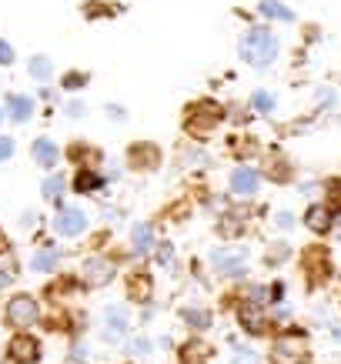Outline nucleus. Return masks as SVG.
<instances>
[{"mask_svg": "<svg viewBox=\"0 0 341 364\" xmlns=\"http://www.w3.org/2000/svg\"><path fill=\"white\" fill-rule=\"evenodd\" d=\"M241 54L244 60L251 67H271L275 64V57H278V41H275V33L271 31H261V27H254V31L244 33V41H241Z\"/></svg>", "mask_w": 341, "mask_h": 364, "instance_id": "1", "label": "nucleus"}, {"mask_svg": "<svg viewBox=\"0 0 341 364\" xmlns=\"http://www.w3.org/2000/svg\"><path fill=\"white\" fill-rule=\"evenodd\" d=\"M308 338L305 334H281L271 344V361L275 364H308Z\"/></svg>", "mask_w": 341, "mask_h": 364, "instance_id": "2", "label": "nucleus"}, {"mask_svg": "<svg viewBox=\"0 0 341 364\" xmlns=\"http://www.w3.org/2000/svg\"><path fill=\"white\" fill-rule=\"evenodd\" d=\"M218 124H221V107H218V104H211V100L194 104V107H191V114H187V131L198 134V137L211 134Z\"/></svg>", "mask_w": 341, "mask_h": 364, "instance_id": "3", "label": "nucleus"}, {"mask_svg": "<svg viewBox=\"0 0 341 364\" xmlns=\"http://www.w3.org/2000/svg\"><path fill=\"white\" fill-rule=\"evenodd\" d=\"M7 321H11L14 328H31L33 321H37V301H33L31 294L11 298V304H7Z\"/></svg>", "mask_w": 341, "mask_h": 364, "instance_id": "4", "label": "nucleus"}, {"mask_svg": "<svg viewBox=\"0 0 341 364\" xmlns=\"http://www.w3.org/2000/svg\"><path fill=\"white\" fill-rule=\"evenodd\" d=\"M88 228V218H84V210L80 208H61L57 210V221H54V231L64 234V237H78L84 234Z\"/></svg>", "mask_w": 341, "mask_h": 364, "instance_id": "5", "label": "nucleus"}, {"mask_svg": "<svg viewBox=\"0 0 341 364\" xmlns=\"http://www.w3.org/2000/svg\"><path fill=\"white\" fill-rule=\"evenodd\" d=\"M127 311L124 308H107L104 311V341H110V344H117L127 334Z\"/></svg>", "mask_w": 341, "mask_h": 364, "instance_id": "6", "label": "nucleus"}, {"mask_svg": "<svg viewBox=\"0 0 341 364\" xmlns=\"http://www.w3.org/2000/svg\"><path fill=\"white\" fill-rule=\"evenodd\" d=\"M238 321H241V328L248 334H264V304L244 301L241 308H238Z\"/></svg>", "mask_w": 341, "mask_h": 364, "instance_id": "7", "label": "nucleus"}, {"mask_svg": "<svg viewBox=\"0 0 341 364\" xmlns=\"http://www.w3.org/2000/svg\"><path fill=\"white\" fill-rule=\"evenodd\" d=\"M110 277H114V264L104 261V257H90L88 264H84V281H88L90 287L110 284Z\"/></svg>", "mask_w": 341, "mask_h": 364, "instance_id": "8", "label": "nucleus"}, {"mask_svg": "<svg viewBox=\"0 0 341 364\" xmlns=\"http://www.w3.org/2000/svg\"><path fill=\"white\" fill-rule=\"evenodd\" d=\"M11 358L14 361H21V364H31L41 358V344L33 341L31 334H17L11 341Z\"/></svg>", "mask_w": 341, "mask_h": 364, "instance_id": "9", "label": "nucleus"}, {"mask_svg": "<svg viewBox=\"0 0 341 364\" xmlns=\"http://www.w3.org/2000/svg\"><path fill=\"white\" fill-rule=\"evenodd\" d=\"M258 171H251V167H234L231 174V191L238 194V198H248V194H254L258 191Z\"/></svg>", "mask_w": 341, "mask_h": 364, "instance_id": "10", "label": "nucleus"}, {"mask_svg": "<svg viewBox=\"0 0 341 364\" xmlns=\"http://www.w3.org/2000/svg\"><path fill=\"white\" fill-rule=\"evenodd\" d=\"M127 294H131V301H137V304H147L151 294H154V281H151V274H134L131 284H127Z\"/></svg>", "mask_w": 341, "mask_h": 364, "instance_id": "11", "label": "nucleus"}, {"mask_svg": "<svg viewBox=\"0 0 341 364\" xmlns=\"http://www.w3.org/2000/svg\"><path fill=\"white\" fill-rule=\"evenodd\" d=\"M57 261H61V251H57L54 244H44V247H37L31 267L33 271H41V274H47V271H54L57 267Z\"/></svg>", "mask_w": 341, "mask_h": 364, "instance_id": "12", "label": "nucleus"}, {"mask_svg": "<svg viewBox=\"0 0 341 364\" xmlns=\"http://www.w3.org/2000/svg\"><path fill=\"white\" fill-rule=\"evenodd\" d=\"M7 114H11V121H17V124L31 121L33 100H31V97H23V94H11V97H7Z\"/></svg>", "mask_w": 341, "mask_h": 364, "instance_id": "13", "label": "nucleus"}, {"mask_svg": "<svg viewBox=\"0 0 341 364\" xmlns=\"http://www.w3.org/2000/svg\"><path fill=\"white\" fill-rule=\"evenodd\" d=\"M151 247H154V231H151V224H134L131 228V251L147 254Z\"/></svg>", "mask_w": 341, "mask_h": 364, "instance_id": "14", "label": "nucleus"}, {"mask_svg": "<svg viewBox=\"0 0 341 364\" xmlns=\"http://www.w3.org/2000/svg\"><path fill=\"white\" fill-rule=\"evenodd\" d=\"M33 161L41 167H54L57 164V144L47 141V137H37V141H33Z\"/></svg>", "mask_w": 341, "mask_h": 364, "instance_id": "15", "label": "nucleus"}, {"mask_svg": "<svg viewBox=\"0 0 341 364\" xmlns=\"http://www.w3.org/2000/svg\"><path fill=\"white\" fill-rule=\"evenodd\" d=\"M208 344L204 341H187L181 348V364H208Z\"/></svg>", "mask_w": 341, "mask_h": 364, "instance_id": "16", "label": "nucleus"}, {"mask_svg": "<svg viewBox=\"0 0 341 364\" xmlns=\"http://www.w3.org/2000/svg\"><path fill=\"white\" fill-rule=\"evenodd\" d=\"M100 184H104V177H100L98 171H90V167H80L78 181H74V188H78V194H90V191H98Z\"/></svg>", "mask_w": 341, "mask_h": 364, "instance_id": "17", "label": "nucleus"}, {"mask_svg": "<svg viewBox=\"0 0 341 364\" xmlns=\"http://www.w3.org/2000/svg\"><path fill=\"white\" fill-rule=\"evenodd\" d=\"M241 261H244V251H231V254H211V264L214 267H221V271H228V274H234L238 267H241Z\"/></svg>", "mask_w": 341, "mask_h": 364, "instance_id": "18", "label": "nucleus"}, {"mask_svg": "<svg viewBox=\"0 0 341 364\" xmlns=\"http://www.w3.org/2000/svg\"><path fill=\"white\" fill-rule=\"evenodd\" d=\"M308 228H311L315 234L331 231V210H328V208H311V210H308Z\"/></svg>", "mask_w": 341, "mask_h": 364, "instance_id": "19", "label": "nucleus"}, {"mask_svg": "<svg viewBox=\"0 0 341 364\" xmlns=\"http://www.w3.org/2000/svg\"><path fill=\"white\" fill-rule=\"evenodd\" d=\"M244 231V214H224L218 224V234L221 237H238Z\"/></svg>", "mask_w": 341, "mask_h": 364, "instance_id": "20", "label": "nucleus"}, {"mask_svg": "<svg viewBox=\"0 0 341 364\" xmlns=\"http://www.w3.org/2000/svg\"><path fill=\"white\" fill-rule=\"evenodd\" d=\"M258 11L264 14V17H275V21H295V14L288 11L281 0H261V7Z\"/></svg>", "mask_w": 341, "mask_h": 364, "instance_id": "21", "label": "nucleus"}, {"mask_svg": "<svg viewBox=\"0 0 341 364\" xmlns=\"http://www.w3.org/2000/svg\"><path fill=\"white\" fill-rule=\"evenodd\" d=\"M131 164L134 167H154L157 164V151H154V147H147V144H144V147H134V151H131Z\"/></svg>", "mask_w": 341, "mask_h": 364, "instance_id": "22", "label": "nucleus"}, {"mask_svg": "<svg viewBox=\"0 0 341 364\" xmlns=\"http://www.w3.org/2000/svg\"><path fill=\"white\" fill-rule=\"evenodd\" d=\"M184 324H191V328H198V331H204V328H211V314L208 311H198V308H184Z\"/></svg>", "mask_w": 341, "mask_h": 364, "instance_id": "23", "label": "nucleus"}, {"mask_svg": "<svg viewBox=\"0 0 341 364\" xmlns=\"http://www.w3.org/2000/svg\"><path fill=\"white\" fill-rule=\"evenodd\" d=\"M251 107L254 111H261V114L275 111V94H271V90H258V94L251 97Z\"/></svg>", "mask_w": 341, "mask_h": 364, "instance_id": "24", "label": "nucleus"}, {"mask_svg": "<svg viewBox=\"0 0 341 364\" xmlns=\"http://www.w3.org/2000/svg\"><path fill=\"white\" fill-rule=\"evenodd\" d=\"M61 194H64V177L54 174L44 181V198L47 200H61Z\"/></svg>", "mask_w": 341, "mask_h": 364, "instance_id": "25", "label": "nucleus"}, {"mask_svg": "<svg viewBox=\"0 0 341 364\" xmlns=\"http://www.w3.org/2000/svg\"><path fill=\"white\" fill-rule=\"evenodd\" d=\"M51 70H54V67H51V60H47V57H33V60H31V77L47 80V77H51Z\"/></svg>", "mask_w": 341, "mask_h": 364, "instance_id": "26", "label": "nucleus"}, {"mask_svg": "<svg viewBox=\"0 0 341 364\" xmlns=\"http://www.w3.org/2000/svg\"><path fill=\"white\" fill-rule=\"evenodd\" d=\"M268 174L275 177V181H285L288 177V171H285V161H281V157H268Z\"/></svg>", "mask_w": 341, "mask_h": 364, "instance_id": "27", "label": "nucleus"}, {"mask_svg": "<svg viewBox=\"0 0 341 364\" xmlns=\"http://www.w3.org/2000/svg\"><path fill=\"white\" fill-rule=\"evenodd\" d=\"M231 364H258V351H254V348H238Z\"/></svg>", "mask_w": 341, "mask_h": 364, "instance_id": "28", "label": "nucleus"}, {"mask_svg": "<svg viewBox=\"0 0 341 364\" xmlns=\"http://www.w3.org/2000/svg\"><path fill=\"white\" fill-rule=\"evenodd\" d=\"M14 281V261L11 257H0V287H7Z\"/></svg>", "mask_w": 341, "mask_h": 364, "instance_id": "29", "label": "nucleus"}, {"mask_svg": "<svg viewBox=\"0 0 341 364\" xmlns=\"http://www.w3.org/2000/svg\"><path fill=\"white\" fill-rule=\"evenodd\" d=\"M84 80H88L84 74H67V77H64V87H67V90H78Z\"/></svg>", "mask_w": 341, "mask_h": 364, "instance_id": "30", "label": "nucleus"}, {"mask_svg": "<svg viewBox=\"0 0 341 364\" xmlns=\"http://www.w3.org/2000/svg\"><path fill=\"white\" fill-rule=\"evenodd\" d=\"M0 64H14V47L7 41H0Z\"/></svg>", "mask_w": 341, "mask_h": 364, "instance_id": "31", "label": "nucleus"}, {"mask_svg": "<svg viewBox=\"0 0 341 364\" xmlns=\"http://www.w3.org/2000/svg\"><path fill=\"white\" fill-rule=\"evenodd\" d=\"M171 254H174V251H171V244H167V241L157 244V261H161V264H167V261H171Z\"/></svg>", "mask_w": 341, "mask_h": 364, "instance_id": "32", "label": "nucleus"}, {"mask_svg": "<svg viewBox=\"0 0 341 364\" xmlns=\"http://www.w3.org/2000/svg\"><path fill=\"white\" fill-rule=\"evenodd\" d=\"M14 154V141L11 137H0V161H7Z\"/></svg>", "mask_w": 341, "mask_h": 364, "instance_id": "33", "label": "nucleus"}, {"mask_svg": "<svg viewBox=\"0 0 341 364\" xmlns=\"http://www.w3.org/2000/svg\"><path fill=\"white\" fill-rule=\"evenodd\" d=\"M151 351V344L147 341H131V354H137V358H144V354Z\"/></svg>", "mask_w": 341, "mask_h": 364, "instance_id": "34", "label": "nucleus"}, {"mask_svg": "<svg viewBox=\"0 0 341 364\" xmlns=\"http://www.w3.org/2000/svg\"><path fill=\"white\" fill-rule=\"evenodd\" d=\"M291 214H278V228H281V231H288V228H291Z\"/></svg>", "mask_w": 341, "mask_h": 364, "instance_id": "35", "label": "nucleus"}, {"mask_svg": "<svg viewBox=\"0 0 341 364\" xmlns=\"http://www.w3.org/2000/svg\"><path fill=\"white\" fill-rule=\"evenodd\" d=\"M67 114H70V117H80V114H84V107H80V104H67Z\"/></svg>", "mask_w": 341, "mask_h": 364, "instance_id": "36", "label": "nucleus"}, {"mask_svg": "<svg viewBox=\"0 0 341 364\" xmlns=\"http://www.w3.org/2000/svg\"><path fill=\"white\" fill-rule=\"evenodd\" d=\"M84 358H88V351H84V348L78 344V348H74V361H84Z\"/></svg>", "mask_w": 341, "mask_h": 364, "instance_id": "37", "label": "nucleus"}, {"mask_svg": "<svg viewBox=\"0 0 341 364\" xmlns=\"http://www.w3.org/2000/svg\"><path fill=\"white\" fill-rule=\"evenodd\" d=\"M335 338H338V341H341V328H335Z\"/></svg>", "mask_w": 341, "mask_h": 364, "instance_id": "38", "label": "nucleus"}, {"mask_svg": "<svg viewBox=\"0 0 341 364\" xmlns=\"http://www.w3.org/2000/svg\"><path fill=\"white\" fill-rule=\"evenodd\" d=\"M0 121H4V114H0Z\"/></svg>", "mask_w": 341, "mask_h": 364, "instance_id": "39", "label": "nucleus"}]
</instances>
